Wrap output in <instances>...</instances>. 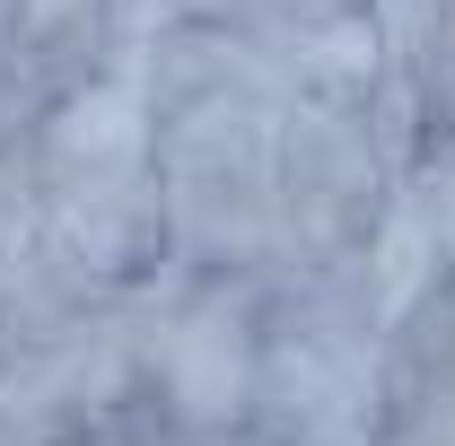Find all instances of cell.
Returning <instances> with one entry per match:
<instances>
[{
    "mask_svg": "<svg viewBox=\"0 0 455 446\" xmlns=\"http://www.w3.org/2000/svg\"><path fill=\"white\" fill-rule=\"evenodd\" d=\"M263 289L254 272H202L140 315V402L175 438H236L254 420Z\"/></svg>",
    "mask_w": 455,
    "mask_h": 446,
    "instance_id": "1",
    "label": "cell"
},
{
    "mask_svg": "<svg viewBox=\"0 0 455 446\" xmlns=\"http://www.w3.org/2000/svg\"><path fill=\"white\" fill-rule=\"evenodd\" d=\"M140 167H158V106H149L132 53L114 70H88L79 88H61L36 114V193L97 184V175H140Z\"/></svg>",
    "mask_w": 455,
    "mask_h": 446,
    "instance_id": "2",
    "label": "cell"
},
{
    "mask_svg": "<svg viewBox=\"0 0 455 446\" xmlns=\"http://www.w3.org/2000/svg\"><path fill=\"white\" fill-rule=\"evenodd\" d=\"M44 227H53L61 263L88 280L97 298H123L158 254H175V245H167V193H158V167L44 193Z\"/></svg>",
    "mask_w": 455,
    "mask_h": 446,
    "instance_id": "3",
    "label": "cell"
},
{
    "mask_svg": "<svg viewBox=\"0 0 455 446\" xmlns=\"http://www.w3.org/2000/svg\"><path fill=\"white\" fill-rule=\"evenodd\" d=\"M333 9H368V0H263L272 27H307V18H333Z\"/></svg>",
    "mask_w": 455,
    "mask_h": 446,
    "instance_id": "4",
    "label": "cell"
},
{
    "mask_svg": "<svg viewBox=\"0 0 455 446\" xmlns=\"http://www.w3.org/2000/svg\"><path fill=\"white\" fill-rule=\"evenodd\" d=\"M438 315H447V333H455V280L438 289ZM447 350H455V341H447Z\"/></svg>",
    "mask_w": 455,
    "mask_h": 446,
    "instance_id": "5",
    "label": "cell"
}]
</instances>
